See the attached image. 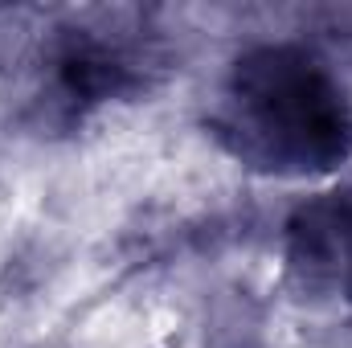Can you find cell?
<instances>
[{
	"label": "cell",
	"mask_w": 352,
	"mask_h": 348,
	"mask_svg": "<svg viewBox=\"0 0 352 348\" xmlns=\"http://www.w3.org/2000/svg\"><path fill=\"white\" fill-rule=\"evenodd\" d=\"M287 262L303 287L352 303V184L307 201L287 221Z\"/></svg>",
	"instance_id": "7a4b0ae2"
},
{
	"label": "cell",
	"mask_w": 352,
	"mask_h": 348,
	"mask_svg": "<svg viewBox=\"0 0 352 348\" xmlns=\"http://www.w3.org/2000/svg\"><path fill=\"white\" fill-rule=\"evenodd\" d=\"M213 131L246 168L332 173L352 156V90L303 45H254L221 83Z\"/></svg>",
	"instance_id": "6da1fadb"
}]
</instances>
